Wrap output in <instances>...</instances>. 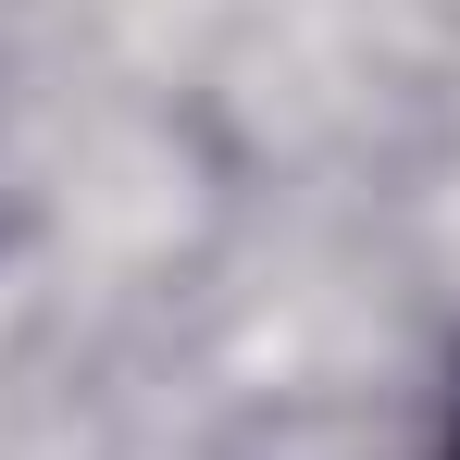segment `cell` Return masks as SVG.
Returning a JSON list of instances; mask_svg holds the SVG:
<instances>
[{
    "instance_id": "cell-1",
    "label": "cell",
    "mask_w": 460,
    "mask_h": 460,
    "mask_svg": "<svg viewBox=\"0 0 460 460\" xmlns=\"http://www.w3.org/2000/svg\"><path fill=\"white\" fill-rule=\"evenodd\" d=\"M448 460H460V448H448Z\"/></svg>"
}]
</instances>
